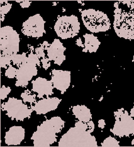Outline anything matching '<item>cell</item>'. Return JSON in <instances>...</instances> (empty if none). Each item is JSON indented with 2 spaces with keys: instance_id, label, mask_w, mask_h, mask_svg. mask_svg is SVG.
<instances>
[{
  "instance_id": "1",
  "label": "cell",
  "mask_w": 134,
  "mask_h": 147,
  "mask_svg": "<svg viewBox=\"0 0 134 147\" xmlns=\"http://www.w3.org/2000/svg\"><path fill=\"white\" fill-rule=\"evenodd\" d=\"M94 129L92 121L84 123L78 121L74 127H71L60 138L58 146L60 147H96L98 143L95 137L91 135Z\"/></svg>"
},
{
  "instance_id": "2",
  "label": "cell",
  "mask_w": 134,
  "mask_h": 147,
  "mask_svg": "<svg viewBox=\"0 0 134 147\" xmlns=\"http://www.w3.org/2000/svg\"><path fill=\"white\" fill-rule=\"evenodd\" d=\"M113 27L119 37L134 39V1H123L114 3Z\"/></svg>"
},
{
  "instance_id": "3",
  "label": "cell",
  "mask_w": 134,
  "mask_h": 147,
  "mask_svg": "<svg viewBox=\"0 0 134 147\" xmlns=\"http://www.w3.org/2000/svg\"><path fill=\"white\" fill-rule=\"evenodd\" d=\"M65 122L59 116L51 117L37 126L31 140L36 147L50 146L57 141V134L62 131Z\"/></svg>"
},
{
  "instance_id": "4",
  "label": "cell",
  "mask_w": 134,
  "mask_h": 147,
  "mask_svg": "<svg viewBox=\"0 0 134 147\" xmlns=\"http://www.w3.org/2000/svg\"><path fill=\"white\" fill-rule=\"evenodd\" d=\"M82 20L84 26L92 33L106 32L110 28V19L104 12L94 9H87L81 12Z\"/></svg>"
},
{
  "instance_id": "5",
  "label": "cell",
  "mask_w": 134,
  "mask_h": 147,
  "mask_svg": "<svg viewBox=\"0 0 134 147\" xmlns=\"http://www.w3.org/2000/svg\"><path fill=\"white\" fill-rule=\"evenodd\" d=\"M39 59L36 54L31 53L28 54L27 59L19 66L17 70L15 84L17 87H25L28 84V82L37 75V66H40Z\"/></svg>"
},
{
  "instance_id": "6",
  "label": "cell",
  "mask_w": 134,
  "mask_h": 147,
  "mask_svg": "<svg viewBox=\"0 0 134 147\" xmlns=\"http://www.w3.org/2000/svg\"><path fill=\"white\" fill-rule=\"evenodd\" d=\"M54 30L62 39L74 37L80 30V23L76 16H62L57 19L54 25Z\"/></svg>"
},
{
  "instance_id": "7",
  "label": "cell",
  "mask_w": 134,
  "mask_h": 147,
  "mask_svg": "<svg viewBox=\"0 0 134 147\" xmlns=\"http://www.w3.org/2000/svg\"><path fill=\"white\" fill-rule=\"evenodd\" d=\"M115 123L111 132L120 138L131 136L134 135V120L128 112L120 109L114 112Z\"/></svg>"
},
{
  "instance_id": "8",
  "label": "cell",
  "mask_w": 134,
  "mask_h": 147,
  "mask_svg": "<svg viewBox=\"0 0 134 147\" xmlns=\"http://www.w3.org/2000/svg\"><path fill=\"white\" fill-rule=\"evenodd\" d=\"M20 37L17 31L10 26H5L0 29V49L3 54L12 55L19 51Z\"/></svg>"
},
{
  "instance_id": "9",
  "label": "cell",
  "mask_w": 134,
  "mask_h": 147,
  "mask_svg": "<svg viewBox=\"0 0 134 147\" xmlns=\"http://www.w3.org/2000/svg\"><path fill=\"white\" fill-rule=\"evenodd\" d=\"M2 110L6 111V115L12 120L21 121L29 117L34 111L28 108L21 100L14 97L9 98L7 102L2 104Z\"/></svg>"
},
{
  "instance_id": "10",
  "label": "cell",
  "mask_w": 134,
  "mask_h": 147,
  "mask_svg": "<svg viewBox=\"0 0 134 147\" xmlns=\"http://www.w3.org/2000/svg\"><path fill=\"white\" fill-rule=\"evenodd\" d=\"M45 23L46 22L40 14L31 16L22 25V33L28 37L35 38L42 37L46 33Z\"/></svg>"
},
{
  "instance_id": "11",
  "label": "cell",
  "mask_w": 134,
  "mask_h": 147,
  "mask_svg": "<svg viewBox=\"0 0 134 147\" xmlns=\"http://www.w3.org/2000/svg\"><path fill=\"white\" fill-rule=\"evenodd\" d=\"M50 81L52 83L54 88L64 94L71 84V72L64 70L53 69Z\"/></svg>"
},
{
  "instance_id": "12",
  "label": "cell",
  "mask_w": 134,
  "mask_h": 147,
  "mask_svg": "<svg viewBox=\"0 0 134 147\" xmlns=\"http://www.w3.org/2000/svg\"><path fill=\"white\" fill-rule=\"evenodd\" d=\"M66 47L58 39H54L47 49V55L50 61H54V63L60 66L66 59L64 51Z\"/></svg>"
},
{
  "instance_id": "13",
  "label": "cell",
  "mask_w": 134,
  "mask_h": 147,
  "mask_svg": "<svg viewBox=\"0 0 134 147\" xmlns=\"http://www.w3.org/2000/svg\"><path fill=\"white\" fill-rule=\"evenodd\" d=\"M61 102V99L57 97L44 98L36 102L31 109L36 112L37 114H46L50 111H55L59 104Z\"/></svg>"
},
{
  "instance_id": "14",
  "label": "cell",
  "mask_w": 134,
  "mask_h": 147,
  "mask_svg": "<svg viewBox=\"0 0 134 147\" xmlns=\"http://www.w3.org/2000/svg\"><path fill=\"white\" fill-rule=\"evenodd\" d=\"M31 84L33 91L38 94L39 98L43 97L44 95L49 96L53 94L54 87L52 83L46 78L42 77L37 78L31 82Z\"/></svg>"
},
{
  "instance_id": "15",
  "label": "cell",
  "mask_w": 134,
  "mask_h": 147,
  "mask_svg": "<svg viewBox=\"0 0 134 147\" xmlns=\"http://www.w3.org/2000/svg\"><path fill=\"white\" fill-rule=\"evenodd\" d=\"M25 129L21 126H13L9 129L5 136V142L8 145H18L25 138Z\"/></svg>"
},
{
  "instance_id": "16",
  "label": "cell",
  "mask_w": 134,
  "mask_h": 147,
  "mask_svg": "<svg viewBox=\"0 0 134 147\" xmlns=\"http://www.w3.org/2000/svg\"><path fill=\"white\" fill-rule=\"evenodd\" d=\"M72 113L76 119L84 123L91 121L92 115L90 109L84 105H78L72 107Z\"/></svg>"
},
{
  "instance_id": "17",
  "label": "cell",
  "mask_w": 134,
  "mask_h": 147,
  "mask_svg": "<svg viewBox=\"0 0 134 147\" xmlns=\"http://www.w3.org/2000/svg\"><path fill=\"white\" fill-rule=\"evenodd\" d=\"M83 37L84 38V44L82 51L90 53L96 52L100 45V42L98 38L92 34H86L83 36Z\"/></svg>"
},
{
  "instance_id": "18",
  "label": "cell",
  "mask_w": 134,
  "mask_h": 147,
  "mask_svg": "<svg viewBox=\"0 0 134 147\" xmlns=\"http://www.w3.org/2000/svg\"><path fill=\"white\" fill-rule=\"evenodd\" d=\"M27 57L26 56V53H23L21 54H13L11 55V61L13 63V65H17L20 66L25 60L27 59Z\"/></svg>"
},
{
  "instance_id": "19",
  "label": "cell",
  "mask_w": 134,
  "mask_h": 147,
  "mask_svg": "<svg viewBox=\"0 0 134 147\" xmlns=\"http://www.w3.org/2000/svg\"><path fill=\"white\" fill-rule=\"evenodd\" d=\"M101 146L105 147H115L120 146L119 142L112 136H109L105 139L104 141L101 143Z\"/></svg>"
},
{
  "instance_id": "20",
  "label": "cell",
  "mask_w": 134,
  "mask_h": 147,
  "mask_svg": "<svg viewBox=\"0 0 134 147\" xmlns=\"http://www.w3.org/2000/svg\"><path fill=\"white\" fill-rule=\"evenodd\" d=\"M11 56L8 55V54H1V57H0V65L1 68H4L7 69L8 66H11Z\"/></svg>"
},
{
  "instance_id": "21",
  "label": "cell",
  "mask_w": 134,
  "mask_h": 147,
  "mask_svg": "<svg viewBox=\"0 0 134 147\" xmlns=\"http://www.w3.org/2000/svg\"><path fill=\"white\" fill-rule=\"evenodd\" d=\"M21 97L24 102H29V103H33L36 102V95L30 93V91H25L23 93L21 94Z\"/></svg>"
},
{
  "instance_id": "22",
  "label": "cell",
  "mask_w": 134,
  "mask_h": 147,
  "mask_svg": "<svg viewBox=\"0 0 134 147\" xmlns=\"http://www.w3.org/2000/svg\"><path fill=\"white\" fill-rule=\"evenodd\" d=\"M17 70L18 69L14 68L13 66H9L6 70L5 76L8 78H14L16 77V75H17Z\"/></svg>"
},
{
  "instance_id": "23",
  "label": "cell",
  "mask_w": 134,
  "mask_h": 147,
  "mask_svg": "<svg viewBox=\"0 0 134 147\" xmlns=\"http://www.w3.org/2000/svg\"><path fill=\"white\" fill-rule=\"evenodd\" d=\"M11 88L9 87H6L5 85H3L0 90V97L1 100H5L7 97L8 95L10 93Z\"/></svg>"
},
{
  "instance_id": "24",
  "label": "cell",
  "mask_w": 134,
  "mask_h": 147,
  "mask_svg": "<svg viewBox=\"0 0 134 147\" xmlns=\"http://www.w3.org/2000/svg\"><path fill=\"white\" fill-rule=\"evenodd\" d=\"M1 15H5V14L8 13L10 10L11 8V6L12 5L11 3H8V2L7 1L6 3H3V4H1Z\"/></svg>"
},
{
  "instance_id": "25",
  "label": "cell",
  "mask_w": 134,
  "mask_h": 147,
  "mask_svg": "<svg viewBox=\"0 0 134 147\" xmlns=\"http://www.w3.org/2000/svg\"><path fill=\"white\" fill-rule=\"evenodd\" d=\"M44 50V47L42 45H40L39 47H38L36 49V53L39 58H45Z\"/></svg>"
},
{
  "instance_id": "26",
  "label": "cell",
  "mask_w": 134,
  "mask_h": 147,
  "mask_svg": "<svg viewBox=\"0 0 134 147\" xmlns=\"http://www.w3.org/2000/svg\"><path fill=\"white\" fill-rule=\"evenodd\" d=\"M41 62H42V66L45 69H47L50 66V61L49 60V58H46V57H45V58L42 59Z\"/></svg>"
},
{
  "instance_id": "27",
  "label": "cell",
  "mask_w": 134,
  "mask_h": 147,
  "mask_svg": "<svg viewBox=\"0 0 134 147\" xmlns=\"http://www.w3.org/2000/svg\"><path fill=\"white\" fill-rule=\"evenodd\" d=\"M21 8H28L31 5V2L30 1H22L21 3H20Z\"/></svg>"
},
{
  "instance_id": "28",
  "label": "cell",
  "mask_w": 134,
  "mask_h": 147,
  "mask_svg": "<svg viewBox=\"0 0 134 147\" xmlns=\"http://www.w3.org/2000/svg\"><path fill=\"white\" fill-rule=\"evenodd\" d=\"M105 126V121L104 119H100L98 121V127L101 129H103Z\"/></svg>"
},
{
  "instance_id": "29",
  "label": "cell",
  "mask_w": 134,
  "mask_h": 147,
  "mask_svg": "<svg viewBox=\"0 0 134 147\" xmlns=\"http://www.w3.org/2000/svg\"><path fill=\"white\" fill-rule=\"evenodd\" d=\"M44 47L45 50H47V49L49 48V47L50 46V44H49V42H47V41H44V42H43V44H41Z\"/></svg>"
},
{
  "instance_id": "30",
  "label": "cell",
  "mask_w": 134,
  "mask_h": 147,
  "mask_svg": "<svg viewBox=\"0 0 134 147\" xmlns=\"http://www.w3.org/2000/svg\"><path fill=\"white\" fill-rule=\"evenodd\" d=\"M76 44H77V45L79 46L84 47V44H82V42L81 38H79V39H77V40H76Z\"/></svg>"
},
{
  "instance_id": "31",
  "label": "cell",
  "mask_w": 134,
  "mask_h": 147,
  "mask_svg": "<svg viewBox=\"0 0 134 147\" xmlns=\"http://www.w3.org/2000/svg\"><path fill=\"white\" fill-rule=\"evenodd\" d=\"M130 116L132 117H134V104H133V107H132V109L130 111Z\"/></svg>"
},
{
  "instance_id": "32",
  "label": "cell",
  "mask_w": 134,
  "mask_h": 147,
  "mask_svg": "<svg viewBox=\"0 0 134 147\" xmlns=\"http://www.w3.org/2000/svg\"><path fill=\"white\" fill-rule=\"evenodd\" d=\"M132 145L133 146H134V139L132 140Z\"/></svg>"
},
{
  "instance_id": "33",
  "label": "cell",
  "mask_w": 134,
  "mask_h": 147,
  "mask_svg": "<svg viewBox=\"0 0 134 147\" xmlns=\"http://www.w3.org/2000/svg\"><path fill=\"white\" fill-rule=\"evenodd\" d=\"M54 3V5H57V4H56V3Z\"/></svg>"
},
{
  "instance_id": "34",
  "label": "cell",
  "mask_w": 134,
  "mask_h": 147,
  "mask_svg": "<svg viewBox=\"0 0 134 147\" xmlns=\"http://www.w3.org/2000/svg\"><path fill=\"white\" fill-rule=\"evenodd\" d=\"M133 61H134V54H133Z\"/></svg>"
}]
</instances>
